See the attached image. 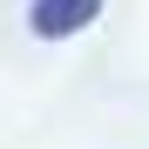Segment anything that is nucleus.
Returning a JSON list of instances; mask_svg holds the SVG:
<instances>
[{
    "instance_id": "1",
    "label": "nucleus",
    "mask_w": 149,
    "mask_h": 149,
    "mask_svg": "<svg viewBox=\"0 0 149 149\" xmlns=\"http://www.w3.org/2000/svg\"><path fill=\"white\" fill-rule=\"evenodd\" d=\"M68 14H95V0H41V27H47V34H68V27H74Z\"/></svg>"
}]
</instances>
